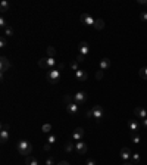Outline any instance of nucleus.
I'll use <instances>...</instances> for the list:
<instances>
[{
    "mask_svg": "<svg viewBox=\"0 0 147 165\" xmlns=\"http://www.w3.org/2000/svg\"><path fill=\"white\" fill-rule=\"evenodd\" d=\"M16 149L24 156H30L31 152H33V146H31V143H30L28 140H19L18 143H16Z\"/></svg>",
    "mask_w": 147,
    "mask_h": 165,
    "instance_id": "obj_1",
    "label": "nucleus"
},
{
    "mask_svg": "<svg viewBox=\"0 0 147 165\" xmlns=\"http://www.w3.org/2000/svg\"><path fill=\"white\" fill-rule=\"evenodd\" d=\"M47 81L50 83V84H56V83H59L60 81V77H62V74H60V71L58 69V68H53V69H50V71H47Z\"/></svg>",
    "mask_w": 147,
    "mask_h": 165,
    "instance_id": "obj_2",
    "label": "nucleus"
},
{
    "mask_svg": "<svg viewBox=\"0 0 147 165\" xmlns=\"http://www.w3.org/2000/svg\"><path fill=\"white\" fill-rule=\"evenodd\" d=\"M90 112H91V116L94 118L96 121H100L102 118H103V115H105V111H103V108H102L100 105H96V106H93Z\"/></svg>",
    "mask_w": 147,
    "mask_h": 165,
    "instance_id": "obj_3",
    "label": "nucleus"
},
{
    "mask_svg": "<svg viewBox=\"0 0 147 165\" xmlns=\"http://www.w3.org/2000/svg\"><path fill=\"white\" fill-rule=\"evenodd\" d=\"M74 102H75L77 105H84L85 102H87V94L84 93V91H78V93H75L74 94Z\"/></svg>",
    "mask_w": 147,
    "mask_h": 165,
    "instance_id": "obj_4",
    "label": "nucleus"
},
{
    "mask_svg": "<svg viewBox=\"0 0 147 165\" xmlns=\"http://www.w3.org/2000/svg\"><path fill=\"white\" fill-rule=\"evenodd\" d=\"M80 19H81V22L84 24V25H88V27H90V25H93V27H94V22H96V19H94V18H93L90 13H83Z\"/></svg>",
    "mask_w": 147,
    "mask_h": 165,
    "instance_id": "obj_5",
    "label": "nucleus"
},
{
    "mask_svg": "<svg viewBox=\"0 0 147 165\" xmlns=\"http://www.w3.org/2000/svg\"><path fill=\"white\" fill-rule=\"evenodd\" d=\"M78 50H80V55H83V56L85 58V56L90 53V46H88V43H87V41H80Z\"/></svg>",
    "mask_w": 147,
    "mask_h": 165,
    "instance_id": "obj_6",
    "label": "nucleus"
},
{
    "mask_svg": "<svg viewBox=\"0 0 147 165\" xmlns=\"http://www.w3.org/2000/svg\"><path fill=\"white\" fill-rule=\"evenodd\" d=\"M87 149H88V146L85 145V141H83V140H80V141H75V150H77L80 155H84V153H87Z\"/></svg>",
    "mask_w": 147,
    "mask_h": 165,
    "instance_id": "obj_7",
    "label": "nucleus"
},
{
    "mask_svg": "<svg viewBox=\"0 0 147 165\" xmlns=\"http://www.w3.org/2000/svg\"><path fill=\"white\" fill-rule=\"evenodd\" d=\"M138 128H140V123L137 121V120H130L128 121V130L131 131V134H135V133H138Z\"/></svg>",
    "mask_w": 147,
    "mask_h": 165,
    "instance_id": "obj_8",
    "label": "nucleus"
},
{
    "mask_svg": "<svg viewBox=\"0 0 147 165\" xmlns=\"http://www.w3.org/2000/svg\"><path fill=\"white\" fill-rule=\"evenodd\" d=\"M80 111V105H77L75 102H72V103H68L66 105V112L71 113V115H77Z\"/></svg>",
    "mask_w": 147,
    "mask_h": 165,
    "instance_id": "obj_9",
    "label": "nucleus"
},
{
    "mask_svg": "<svg viewBox=\"0 0 147 165\" xmlns=\"http://www.w3.org/2000/svg\"><path fill=\"white\" fill-rule=\"evenodd\" d=\"M75 78L80 81V83H83V81H85L87 78H88V74H87V71L85 69H78V71H75Z\"/></svg>",
    "mask_w": 147,
    "mask_h": 165,
    "instance_id": "obj_10",
    "label": "nucleus"
},
{
    "mask_svg": "<svg viewBox=\"0 0 147 165\" xmlns=\"http://www.w3.org/2000/svg\"><path fill=\"white\" fill-rule=\"evenodd\" d=\"M83 137H84V128H81V127L75 128V131H74V134H72V140L80 141V140H83Z\"/></svg>",
    "mask_w": 147,
    "mask_h": 165,
    "instance_id": "obj_11",
    "label": "nucleus"
},
{
    "mask_svg": "<svg viewBox=\"0 0 147 165\" xmlns=\"http://www.w3.org/2000/svg\"><path fill=\"white\" fill-rule=\"evenodd\" d=\"M134 115H135L137 118H140V120H146V118H147V111H146L144 108L138 106V108L134 109Z\"/></svg>",
    "mask_w": 147,
    "mask_h": 165,
    "instance_id": "obj_12",
    "label": "nucleus"
},
{
    "mask_svg": "<svg viewBox=\"0 0 147 165\" xmlns=\"http://www.w3.org/2000/svg\"><path fill=\"white\" fill-rule=\"evenodd\" d=\"M132 156V153H131V149L130 148H122L121 149V158L124 159L125 162H130V158Z\"/></svg>",
    "mask_w": 147,
    "mask_h": 165,
    "instance_id": "obj_13",
    "label": "nucleus"
},
{
    "mask_svg": "<svg viewBox=\"0 0 147 165\" xmlns=\"http://www.w3.org/2000/svg\"><path fill=\"white\" fill-rule=\"evenodd\" d=\"M0 62H2V75H3L6 71H9V68H10V61H9L6 56H2Z\"/></svg>",
    "mask_w": 147,
    "mask_h": 165,
    "instance_id": "obj_14",
    "label": "nucleus"
},
{
    "mask_svg": "<svg viewBox=\"0 0 147 165\" xmlns=\"http://www.w3.org/2000/svg\"><path fill=\"white\" fill-rule=\"evenodd\" d=\"M99 66H100V71H107V69L110 68V59H109V58H103V59L100 61Z\"/></svg>",
    "mask_w": 147,
    "mask_h": 165,
    "instance_id": "obj_15",
    "label": "nucleus"
},
{
    "mask_svg": "<svg viewBox=\"0 0 147 165\" xmlns=\"http://www.w3.org/2000/svg\"><path fill=\"white\" fill-rule=\"evenodd\" d=\"M46 65H47V71H50L56 66V58H46Z\"/></svg>",
    "mask_w": 147,
    "mask_h": 165,
    "instance_id": "obj_16",
    "label": "nucleus"
},
{
    "mask_svg": "<svg viewBox=\"0 0 147 165\" xmlns=\"http://www.w3.org/2000/svg\"><path fill=\"white\" fill-rule=\"evenodd\" d=\"M8 140H9V130L2 128V131H0V141H2V143H6Z\"/></svg>",
    "mask_w": 147,
    "mask_h": 165,
    "instance_id": "obj_17",
    "label": "nucleus"
},
{
    "mask_svg": "<svg viewBox=\"0 0 147 165\" xmlns=\"http://www.w3.org/2000/svg\"><path fill=\"white\" fill-rule=\"evenodd\" d=\"M25 164H27V165H38V159H37L35 156L30 155V156H27V159H25Z\"/></svg>",
    "mask_w": 147,
    "mask_h": 165,
    "instance_id": "obj_18",
    "label": "nucleus"
},
{
    "mask_svg": "<svg viewBox=\"0 0 147 165\" xmlns=\"http://www.w3.org/2000/svg\"><path fill=\"white\" fill-rule=\"evenodd\" d=\"M74 150H75V143H74V141H68V143L65 145V152L66 153H72Z\"/></svg>",
    "mask_w": 147,
    "mask_h": 165,
    "instance_id": "obj_19",
    "label": "nucleus"
},
{
    "mask_svg": "<svg viewBox=\"0 0 147 165\" xmlns=\"http://www.w3.org/2000/svg\"><path fill=\"white\" fill-rule=\"evenodd\" d=\"M94 28L96 30H103L105 28V21L103 19H96V22H94Z\"/></svg>",
    "mask_w": 147,
    "mask_h": 165,
    "instance_id": "obj_20",
    "label": "nucleus"
},
{
    "mask_svg": "<svg viewBox=\"0 0 147 165\" xmlns=\"http://www.w3.org/2000/svg\"><path fill=\"white\" fill-rule=\"evenodd\" d=\"M9 8H10V5H9V2H8V0H3V2L2 3H0V12H8L9 10Z\"/></svg>",
    "mask_w": 147,
    "mask_h": 165,
    "instance_id": "obj_21",
    "label": "nucleus"
},
{
    "mask_svg": "<svg viewBox=\"0 0 147 165\" xmlns=\"http://www.w3.org/2000/svg\"><path fill=\"white\" fill-rule=\"evenodd\" d=\"M47 55H49V58H56V49L53 46H49L47 47Z\"/></svg>",
    "mask_w": 147,
    "mask_h": 165,
    "instance_id": "obj_22",
    "label": "nucleus"
},
{
    "mask_svg": "<svg viewBox=\"0 0 147 165\" xmlns=\"http://www.w3.org/2000/svg\"><path fill=\"white\" fill-rule=\"evenodd\" d=\"M41 131L44 133V134H49L52 131V124H43L41 125Z\"/></svg>",
    "mask_w": 147,
    "mask_h": 165,
    "instance_id": "obj_23",
    "label": "nucleus"
},
{
    "mask_svg": "<svg viewBox=\"0 0 147 165\" xmlns=\"http://www.w3.org/2000/svg\"><path fill=\"white\" fill-rule=\"evenodd\" d=\"M138 75H140L143 80H147V68H140V69H138Z\"/></svg>",
    "mask_w": 147,
    "mask_h": 165,
    "instance_id": "obj_24",
    "label": "nucleus"
},
{
    "mask_svg": "<svg viewBox=\"0 0 147 165\" xmlns=\"http://www.w3.org/2000/svg\"><path fill=\"white\" fill-rule=\"evenodd\" d=\"M63 102L68 105V103H72L74 102V96H71V94H65L63 96Z\"/></svg>",
    "mask_w": 147,
    "mask_h": 165,
    "instance_id": "obj_25",
    "label": "nucleus"
},
{
    "mask_svg": "<svg viewBox=\"0 0 147 165\" xmlns=\"http://www.w3.org/2000/svg\"><path fill=\"white\" fill-rule=\"evenodd\" d=\"M56 134H49V137H47V143H50V145H53L55 141H56Z\"/></svg>",
    "mask_w": 147,
    "mask_h": 165,
    "instance_id": "obj_26",
    "label": "nucleus"
},
{
    "mask_svg": "<svg viewBox=\"0 0 147 165\" xmlns=\"http://www.w3.org/2000/svg\"><path fill=\"white\" fill-rule=\"evenodd\" d=\"M5 36L6 37H12L13 36V28L12 27H6L5 28Z\"/></svg>",
    "mask_w": 147,
    "mask_h": 165,
    "instance_id": "obj_27",
    "label": "nucleus"
},
{
    "mask_svg": "<svg viewBox=\"0 0 147 165\" xmlns=\"http://www.w3.org/2000/svg\"><path fill=\"white\" fill-rule=\"evenodd\" d=\"M131 140H132V143H135V145H138L140 143V136L135 133V134H131Z\"/></svg>",
    "mask_w": 147,
    "mask_h": 165,
    "instance_id": "obj_28",
    "label": "nucleus"
},
{
    "mask_svg": "<svg viewBox=\"0 0 147 165\" xmlns=\"http://www.w3.org/2000/svg\"><path fill=\"white\" fill-rule=\"evenodd\" d=\"M38 66H40L41 69H46V71H47V65H46V59H44V58L38 61Z\"/></svg>",
    "mask_w": 147,
    "mask_h": 165,
    "instance_id": "obj_29",
    "label": "nucleus"
},
{
    "mask_svg": "<svg viewBox=\"0 0 147 165\" xmlns=\"http://www.w3.org/2000/svg\"><path fill=\"white\" fill-rule=\"evenodd\" d=\"M71 69H74V71H78V69H80L77 61H72V62H71Z\"/></svg>",
    "mask_w": 147,
    "mask_h": 165,
    "instance_id": "obj_30",
    "label": "nucleus"
},
{
    "mask_svg": "<svg viewBox=\"0 0 147 165\" xmlns=\"http://www.w3.org/2000/svg\"><path fill=\"white\" fill-rule=\"evenodd\" d=\"M0 27H2L3 30H5L6 27H9V25H8V22H6V19H5L3 16H2V18H0Z\"/></svg>",
    "mask_w": 147,
    "mask_h": 165,
    "instance_id": "obj_31",
    "label": "nucleus"
},
{
    "mask_svg": "<svg viewBox=\"0 0 147 165\" xmlns=\"http://www.w3.org/2000/svg\"><path fill=\"white\" fill-rule=\"evenodd\" d=\"M131 158H132V164H134V165L140 161V155H138V153H132V156H131Z\"/></svg>",
    "mask_w": 147,
    "mask_h": 165,
    "instance_id": "obj_32",
    "label": "nucleus"
},
{
    "mask_svg": "<svg viewBox=\"0 0 147 165\" xmlns=\"http://www.w3.org/2000/svg\"><path fill=\"white\" fill-rule=\"evenodd\" d=\"M44 164H46V165H56V164H55V159H53L52 156H50V158H47Z\"/></svg>",
    "mask_w": 147,
    "mask_h": 165,
    "instance_id": "obj_33",
    "label": "nucleus"
},
{
    "mask_svg": "<svg viewBox=\"0 0 147 165\" xmlns=\"http://www.w3.org/2000/svg\"><path fill=\"white\" fill-rule=\"evenodd\" d=\"M75 61H77L78 63H81V62H84V61H85V58H84L83 55H80V53H78V56H77V59H75Z\"/></svg>",
    "mask_w": 147,
    "mask_h": 165,
    "instance_id": "obj_34",
    "label": "nucleus"
},
{
    "mask_svg": "<svg viewBox=\"0 0 147 165\" xmlns=\"http://www.w3.org/2000/svg\"><path fill=\"white\" fill-rule=\"evenodd\" d=\"M0 46H2V49H5V47H6V38L5 37L0 38Z\"/></svg>",
    "mask_w": 147,
    "mask_h": 165,
    "instance_id": "obj_35",
    "label": "nucleus"
},
{
    "mask_svg": "<svg viewBox=\"0 0 147 165\" xmlns=\"http://www.w3.org/2000/svg\"><path fill=\"white\" fill-rule=\"evenodd\" d=\"M50 148H52V145H50V143H44V146H43V149H44L46 152L50 150Z\"/></svg>",
    "mask_w": 147,
    "mask_h": 165,
    "instance_id": "obj_36",
    "label": "nucleus"
},
{
    "mask_svg": "<svg viewBox=\"0 0 147 165\" xmlns=\"http://www.w3.org/2000/svg\"><path fill=\"white\" fill-rule=\"evenodd\" d=\"M141 21L147 22V12H143V13H141Z\"/></svg>",
    "mask_w": 147,
    "mask_h": 165,
    "instance_id": "obj_37",
    "label": "nucleus"
},
{
    "mask_svg": "<svg viewBox=\"0 0 147 165\" xmlns=\"http://www.w3.org/2000/svg\"><path fill=\"white\" fill-rule=\"evenodd\" d=\"M102 77H103V71H99V72L96 74V78H97V80H100Z\"/></svg>",
    "mask_w": 147,
    "mask_h": 165,
    "instance_id": "obj_38",
    "label": "nucleus"
},
{
    "mask_svg": "<svg viewBox=\"0 0 147 165\" xmlns=\"http://www.w3.org/2000/svg\"><path fill=\"white\" fill-rule=\"evenodd\" d=\"M87 165H96V161L94 159H87Z\"/></svg>",
    "mask_w": 147,
    "mask_h": 165,
    "instance_id": "obj_39",
    "label": "nucleus"
},
{
    "mask_svg": "<svg viewBox=\"0 0 147 165\" xmlns=\"http://www.w3.org/2000/svg\"><path fill=\"white\" fill-rule=\"evenodd\" d=\"M58 165H71L68 161H60V162H58Z\"/></svg>",
    "mask_w": 147,
    "mask_h": 165,
    "instance_id": "obj_40",
    "label": "nucleus"
},
{
    "mask_svg": "<svg viewBox=\"0 0 147 165\" xmlns=\"http://www.w3.org/2000/svg\"><path fill=\"white\" fill-rule=\"evenodd\" d=\"M140 5H147V0H138Z\"/></svg>",
    "mask_w": 147,
    "mask_h": 165,
    "instance_id": "obj_41",
    "label": "nucleus"
},
{
    "mask_svg": "<svg viewBox=\"0 0 147 165\" xmlns=\"http://www.w3.org/2000/svg\"><path fill=\"white\" fill-rule=\"evenodd\" d=\"M143 127L147 128V118H146V120H143Z\"/></svg>",
    "mask_w": 147,
    "mask_h": 165,
    "instance_id": "obj_42",
    "label": "nucleus"
},
{
    "mask_svg": "<svg viewBox=\"0 0 147 165\" xmlns=\"http://www.w3.org/2000/svg\"><path fill=\"white\" fill-rule=\"evenodd\" d=\"M2 128H3V130H9V125H8V124H2Z\"/></svg>",
    "mask_w": 147,
    "mask_h": 165,
    "instance_id": "obj_43",
    "label": "nucleus"
},
{
    "mask_svg": "<svg viewBox=\"0 0 147 165\" xmlns=\"http://www.w3.org/2000/svg\"><path fill=\"white\" fill-rule=\"evenodd\" d=\"M124 165H134V164H132V162H125Z\"/></svg>",
    "mask_w": 147,
    "mask_h": 165,
    "instance_id": "obj_44",
    "label": "nucleus"
}]
</instances>
